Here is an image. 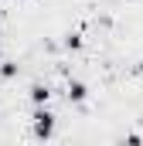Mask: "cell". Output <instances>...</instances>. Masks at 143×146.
<instances>
[{"label": "cell", "instance_id": "6da1fadb", "mask_svg": "<svg viewBox=\"0 0 143 146\" xmlns=\"http://www.w3.org/2000/svg\"><path fill=\"white\" fill-rule=\"evenodd\" d=\"M58 129V115L48 106H31V136L34 139H51Z\"/></svg>", "mask_w": 143, "mask_h": 146}, {"label": "cell", "instance_id": "7a4b0ae2", "mask_svg": "<svg viewBox=\"0 0 143 146\" xmlns=\"http://www.w3.org/2000/svg\"><path fill=\"white\" fill-rule=\"evenodd\" d=\"M65 99H68V106H85L89 102V85L82 78H68L65 82Z\"/></svg>", "mask_w": 143, "mask_h": 146}, {"label": "cell", "instance_id": "3957f363", "mask_svg": "<svg viewBox=\"0 0 143 146\" xmlns=\"http://www.w3.org/2000/svg\"><path fill=\"white\" fill-rule=\"evenodd\" d=\"M51 95H55V92H51V85H48V82H34V85L27 88L31 106H48V102H51Z\"/></svg>", "mask_w": 143, "mask_h": 146}, {"label": "cell", "instance_id": "277c9868", "mask_svg": "<svg viewBox=\"0 0 143 146\" xmlns=\"http://www.w3.org/2000/svg\"><path fill=\"white\" fill-rule=\"evenodd\" d=\"M21 75V65L17 61H0V78L3 82H10V78H17Z\"/></svg>", "mask_w": 143, "mask_h": 146}, {"label": "cell", "instance_id": "5b68a950", "mask_svg": "<svg viewBox=\"0 0 143 146\" xmlns=\"http://www.w3.org/2000/svg\"><path fill=\"white\" fill-rule=\"evenodd\" d=\"M61 44H65L68 51H78V48H82V34H78V31H72V34H65V41H61Z\"/></svg>", "mask_w": 143, "mask_h": 146}, {"label": "cell", "instance_id": "8992f818", "mask_svg": "<svg viewBox=\"0 0 143 146\" xmlns=\"http://www.w3.org/2000/svg\"><path fill=\"white\" fill-rule=\"evenodd\" d=\"M136 72H143V61H140V65H136Z\"/></svg>", "mask_w": 143, "mask_h": 146}, {"label": "cell", "instance_id": "52a82bcc", "mask_svg": "<svg viewBox=\"0 0 143 146\" xmlns=\"http://www.w3.org/2000/svg\"><path fill=\"white\" fill-rule=\"evenodd\" d=\"M24 3H37V0H24Z\"/></svg>", "mask_w": 143, "mask_h": 146}]
</instances>
